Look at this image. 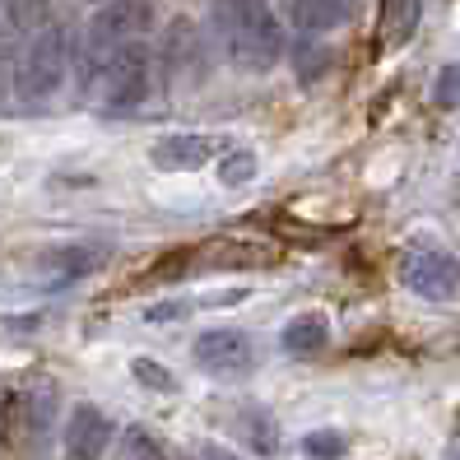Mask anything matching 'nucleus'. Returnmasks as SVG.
I'll return each mask as SVG.
<instances>
[{"instance_id": "nucleus-1", "label": "nucleus", "mask_w": 460, "mask_h": 460, "mask_svg": "<svg viewBox=\"0 0 460 460\" xmlns=\"http://www.w3.org/2000/svg\"><path fill=\"white\" fill-rule=\"evenodd\" d=\"M214 23L242 70H270L284 57V33L270 0H214Z\"/></svg>"}, {"instance_id": "nucleus-2", "label": "nucleus", "mask_w": 460, "mask_h": 460, "mask_svg": "<svg viewBox=\"0 0 460 460\" xmlns=\"http://www.w3.org/2000/svg\"><path fill=\"white\" fill-rule=\"evenodd\" d=\"M66 66H70V38L61 29H42L33 33V42L23 47V57L14 66V89H19V102H47L51 93L61 89L66 79Z\"/></svg>"}, {"instance_id": "nucleus-3", "label": "nucleus", "mask_w": 460, "mask_h": 460, "mask_svg": "<svg viewBox=\"0 0 460 460\" xmlns=\"http://www.w3.org/2000/svg\"><path fill=\"white\" fill-rule=\"evenodd\" d=\"M154 84V57L145 42H126L112 57H102L93 66V89L102 98V107H135L149 98Z\"/></svg>"}, {"instance_id": "nucleus-4", "label": "nucleus", "mask_w": 460, "mask_h": 460, "mask_svg": "<svg viewBox=\"0 0 460 460\" xmlns=\"http://www.w3.org/2000/svg\"><path fill=\"white\" fill-rule=\"evenodd\" d=\"M149 29H154V0H107V5L93 14L89 38H84V61H89V70H93L102 57H112L117 47L140 42Z\"/></svg>"}, {"instance_id": "nucleus-5", "label": "nucleus", "mask_w": 460, "mask_h": 460, "mask_svg": "<svg viewBox=\"0 0 460 460\" xmlns=\"http://www.w3.org/2000/svg\"><path fill=\"white\" fill-rule=\"evenodd\" d=\"M196 363L219 376V382H237V376H252L256 372V340L247 331H205L196 340Z\"/></svg>"}, {"instance_id": "nucleus-6", "label": "nucleus", "mask_w": 460, "mask_h": 460, "mask_svg": "<svg viewBox=\"0 0 460 460\" xmlns=\"http://www.w3.org/2000/svg\"><path fill=\"white\" fill-rule=\"evenodd\" d=\"M400 279H404V288H414L419 297H432V303L460 297V270L438 252H404L400 256Z\"/></svg>"}, {"instance_id": "nucleus-7", "label": "nucleus", "mask_w": 460, "mask_h": 460, "mask_svg": "<svg viewBox=\"0 0 460 460\" xmlns=\"http://www.w3.org/2000/svg\"><path fill=\"white\" fill-rule=\"evenodd\" d=\"M112 447V423L98 404H79L66 423V460H102V451Z\"/></svg>"}, {"instance_id": "nucleus-8", "label": "nucleus", "mask_w": 460, "mask_h": 460, "mask_svg": "<svg viewBox=\"0 0 460 460\" xmlns=\"http://www.w3.org/2000/svg\"><path fill=\"white\" fill-rule=\"evenodd\" d=\"M214 154H219L214 135H164V140L149 149L154 168H164V172H196Z\"/></svg>"}, {"instance_id": "nucleus-9", "label": "nucleus", "mask_w": 460, "mask_h": 460, "mask_svg": "<svg viewBox=\"0 0 460 460\" xmlns=\"http://www.w3.org/2000/svg\"><path fill=\"white\" fill-rule=\"evenodd\" d=\"M419 19H423V0H382V14H376V47L400 51L419 33Z\"/></svg>"}, {"instance_id": "nucleus-10", "label": "nucleus", "mask_w": 460, "mask_h": 460, "mask_svg": "<svg viewBox=\"0 0 460 460\" xmlns=\"http://www.w3.org/2000/svg\"><path fill=\"white\" fill-rule=\"evenodd\" d=\"M279 344H284V354H293V358L321 354V349L331 344V321H326V312H297L288 326H284Z\"/></svg>"}, {"instance_id": "nucleus-11", "label": "nucleus", "mask_w": 460, "mask_h": 460, "mask_svg": "<svg viewBox=\"0 0 460 460\" xmlns=\"http://www.w3.org/2000/svg\"><path fill=\"white\" fill-rule=\"evenodd\" d=\"M288 19L297 23L303 33H321V29H335L349 14V0H284Z\"/></svg>"}, {"instance_id": "nucleus-12", "label": "nucleus", "mask_w": 460, "mask_h": 460, "mask_svg": "<svg viewBox=\"0 0 460 460\" xmlns=\"http://www.w3.org/2000/svg\"><path fill=\"white\" fill-rule=\"evenodd\" d=\"M98 261H102V256H98L93 247H57V252L42 256V270H47L57 284H70V279H84Z\"/></svg>"}, {"instance_id": "nucleus-13", "label": "nucleus", "mask_w": 460, "mask_h": 460, "mask_svg": "<svg viewBox=\"0 0 460 460\" xmlns=\"http://www.w3.org/2000/svg\"><path fill=\"white\" fill-rule=\"evenodd\" d=\"M61 0H5V14H10V29L19 33H42L51 29V14H57Z\"/></svg>"}, {"instance_id": "nucleus-14", "label": "nucleus", "mask_w": 460, "mask_h": 460, "mask_svg": "<svg viewBox=\"0 0 460 460\" xmlns=\"http://www.w3.org/2000/svg\"><path fill=\"white\" fill-rule=\"evenodd\" d=\"M242 428H247V442H252V451H261V456H275L279 451V428H275V419H270L265 410H252L242 414Z\"/></svg>"}, {"instance_id": "nucleus-15", "label": "nucleus", "mask_w": 460, "mask_h": 460, "mask_svg": "<svg viewBox=\"0 0 460 460\" xmlns=\"http://www.w3.org/2000/svg\"><path fill=\"white\" fill-rule=\"evenodd\" d=\"M130 376H135L140 386L158 391V395H172V391H177V376H172L164 363H154V358H135V363H130Z\"/></svg>"}, {"instance_id": "nucleus-16", "label": "nucleus", "mask_w": 460, "mask_h": 460, "mask_svg": "<svg viewBox=\"0 0 460 460\" xmlns=\"http://www.w3.org/2000/svg\"><path fill=\"white\" fill-rule=\"evenodd\" d=\"M432 102H438L442 112H456L460 107V61L438 70V79H432Z\"/></svg>"}, {"instance_id": "nucleus-17", "label": "nucleus", "mask_w": 460, "mask_h": 460, "mask_svg": "<svg viewBox=\"0 0 460 460\" xmlns=\"http://www.w3.org/2000/svg\"><path fill=\"white\" fill-rule=\"evenodd\" d=\"M252 177H256V154L252 149H233L219 164V181L224 186H247Z\"/></svg>"}, {"instance_id": "nucleus-18", "label": "nucleus", "mask_w": 460, "mask_h": 460, "mask_svg": "<svg viewBox=\"0 0 460 460\" xmlns=\"http://www.w3.org/2000/svg\"><path fill=\"white\" fill-rule=\"evenodd\" d=\"M205 261L209 265H261V261H270L265 252H247L242 242H214V247L205 252Z\"/></svg>"}, {"instance_id": "nucleus-19", "label": "nucleus", "mask_w": 460, "mask_h": 460, "mask_svg": "<svg viewBox=\"0 0 460 460\" xmlns=\"http://www.w3.org/2000/svg\"><path fill=\"white\" fill-rule=\"evenodd\" d=\"M303 451L312 460H340L344 456V438L331 432V428H321V432H307V438H303Z\"/></svg>"}, {"instance_id": "nucleus-20", "label": "nucleus", "mask_w": 460, "mask_h": 460, "mask_svg": "<svg viewBox=\"0 0 460 460\" xmlns=\"http://www.w3.org/2000/svg\"><path fill=\"white\" fill-rule=\"evenodd\" d=\"M126 460H164V451H158V442L149 438V432L130 428L126 432Z\"/></svg>"}, {"instance_id": "nucleus-21", "label": "nucleus", "mask_w": 460, "mask_h": 460, "mask_svg": "<svg viewBox=\"0 0 460 460\" xmlns=\"http://www.w3.org/2000/svg\"><path fill=\"white\" fill-rule=\"evenodd\" d=\"M177 270H191V256L186 252H172V256H164L154 270H149V279H158V284H168V279H181Z\"/></svg>"}, {"instance_id": "nucleus-22", "label": "nucleus", "mask_w": 460, "mask_h": 460, "mask_svg": "<svg viewBox=\"0 0 460 460\" xmlns=\"http://www.w3.org/2000/svg\"><path fill=\"white\" fill-rule=\"evenodd\" d=\"M10 33H0V93H5V79H10Z\"/></svg>"}, {"instance_id": "nucleus-23", "label": "nucleus", "mask_w": 460, "mask_h": 460, "mask_svg": "<svg viewBox=\"0 0 460 460\" xmlns=\"http://www.w3.org/2000/svg\"><path fill=\"white\" fill-rule=\"evenodd\" d=\"M200 456H205V460H237V456H233L228 447H219V442H205V447H200Z\"/></svg>"}, {"instance_id": "nucleus-24", "label": "nucleus", "mask_w": 460, "mask_h": 460, "mask_svg": "<svg viewBox=\"0 0 460 460\" xmlns=\"http://www.w3.org/2000/svg\"><path fill=\"white\" fill-rule=\"evenodd\" d=\"M447 460H460V432L451 438V447H447Z\"/></svg>"}, {"instance_id": "nucleus-25", "label": "nucleus", "mask_w": 460, "mask_h": 460, "mask_svg": "<svg viewBox=\"0 0 460 460\" xmlns=\"http://www.w3.org/2000/svg\"><path fill=\"white\" fill-rule=\"evenodd\" d=\"M451 209H456V219H460V186H456V200H451Z\"/></svg>"}, {"instance_id": "nucleus-26", "label": "nucleus", "mask_w": 460, "mask_h": 460, "mask_svg": "<svg viewBox=\"0 0 460 460\" xmlns=\"http://www.w3.org/2000/svg\"><path fill=\"white\" fill-rule=\"evenodd\" d=\"M93 5H107V0H93Z\"/></svg>"}]
</instances>
